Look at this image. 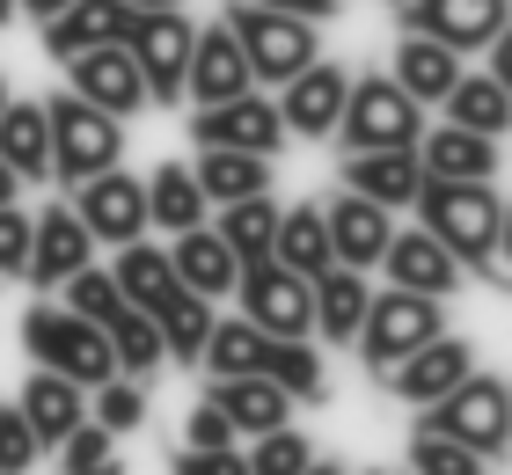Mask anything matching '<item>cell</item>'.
<instances>
[{
    "instance_id": "36",
    "label": "cell",
    "mask_w": 512,
    "mask_h": 475,
    "mask_svg": "<svg viewBox=\"0 0 512 475\" xmlns=\"http://www.w3.org/2000/svg\"><path fill=\"white\" fill-rule=\"evenodd\" d=\"M264 329H256L249 315H235V322H220L213 315V329H205V351H198V366L213 373V380H227V373H264Z\"/></svg>"
},
{
    "instance_id": "35",
    "label": "cell",
    "mask_w": 512,
    "mask_h": 475,
    "mask_svg": "<svg viewBox=\"0 0 512 475\" xmlns=\"http://www.w3.org/2000/svg\"><path fill=\"white\" fill-rule=\"evenodd\" d=\"M103 337H110V359H118V373H125V380H147L161 359H169V351H161L154 315H147V307H132V300L103 322Z\"/></svg>"
},
{
    "instance_id": "24",
    "label": "cell",
    "mask_w": 512,
    "mask_h": 475,
    "mask_svg": "<svg viewBox=\"0 0 512 475\" xmlns=\"http://www.w3.org/2000/svg\"><path fill=\"white\" fill-rule=\"evenodd\" d=\"M15 410L30 417L37 446H59V432H74V424L88 417V388H81V380H66V373H52V366H37Z\"/></svg>"
},
{
    "instance_id": "46",
    "label": "cell",
    "mask_w": 512,
    "mask_h": 475,
    "mask_svg": "<svg viewBox=\"0 0 512 475\" xmlns=\"http://www.w3.org/2000/svg\"><path fill=\"white\" fill-rule=\"evenodd\" d=\"M183 439H191L198 454H235V439H242V432L220 417V402H198V410H191V432H183Z\"/></svg>"
},
{
    "instance_id": "54",
    "label": "cell",
    "mask_w": 512,
    "mask_h": 475,
    "mask_svg": "<svg viewBox=\"0 0 512 475\" xmlns=\"http://www.w3.org/2000/svg\"><path fill=\"white\" fill-rule=\"evenodd\" d=\"M388 8H395V0H388Z\"/></svg>"
},
{
    "instance_id": "5",
    "label": "cell",
    "mask_w": 512,
    "mask_h": 475,
    "mask_svg": "<svg viewBox=\"0 0 512 475\" xmlns=\"http://www.w3.org/2000/svg\"><path fill=\"white\" fill-rule=\"evenodd\" d=\"M22 344H30V359H37V366H52V373H66V380H81V388H96V380L118 373L103 322L74 315V307H30V315H22Z\"/></svg>"
},
{
    "instance_id": "23",
    "label": "cell",
    "mask_w": 512,
    "mask_h": 475,
    "mask_svg": "<svg viewBox=\"0 0 512 475\" xmlns=\"http://www.w3.org/2000/svg\"><path fill=\"white\" fill-rule=\"evenodd\" d=\"M205 402H220V417L235 424V432H249V439L293 417V395L278 388L271 373H227V380H213V395H205Z\"/></svg>"
},
{
    "instance_id": "18",
    "label": "cell",
    "mask_w": 512,
    "mask_h": 475,
    "mask_svg": "<svg viewBox=\"0 0 512 475\" xmlns=\"http://www.w3.org/2000/svg\"><path fill=\"white\" fill-rule=\"evenodd\" d=\"M469 366H476V359H469V344L439 329L432 344H417L410 359H403V366H388L381 380H388V395H403L410 410H425V402H432V395H447V388H454V380L469 373Z\"/></svg>"
},
{
    "instance_id": "39",
    "label": "cell",
    "mask_w": 512,
    "mask_h": 475,
    "mask_svg": "<svg viewBox=\"0 0 512 475\" xmlns=\"http://www.w3.org/2000/svg\"><path fill=\"white\" fill-rule=\"evenodd\" d=\"M88 395H96V424H103V432L125 439V432H139V424H147V395H139V380H125V373L96 380Z\"/></svg>"
},
{
    "instance_id": "6",
    "label": "cell",
    "mask_w": 512,
    "mask_h": 475,
    "mask_svg": "<svg viewBox=\"0 0 512 475\" xmlns=\"http://www.w3.org/2000/svg\"><path fill=\"white\" fill-rule=\"evenodd\" d=\"M439 329H447V307H439L432 293H410V285H388V293L366 300V315H359V359L388 373V366H403L417 344H432Z\"/></svg>"
},
{
    "instance_id": "38",
    "label": "cell",
    "mask_w": 512,
    "mask_h": 475,
    "mask_svg": "<svg viewBox=\"0 0 512 475\" xmlns=\"http://www.w3.org/2000/svg\"><path fill=\"white\" fill-rule=\"evenodd\" d=\"M264 373H271L293 402H322V351H315L308 337H271V344H264Z\"/></svg>"
},
{
    "instance_id": "52",
    "label": "cell",
    "mask_w": 512,
    "mask_h": 475,
    "mask_svg": "<svg viewBox=\"0 0 512 475\" xmlns=\"http://www.w3.org/2000/svg\"><path fill=\"white\" fill-rule=\"evenodd\" d=\"M8 22H15V0H0V30H8Z\"/></svg>"
},
{
    "instance_id": "22",
    "label": "cell",
    "mask_w": 512,
    "mask_h": 475,
    "mask_svg": "<svg viewBox=\"0 0 512 475\" xmlns=\"http://www.w3.org/2000/svg\"><path fill=\"white\" fill-rule=\"evenodd\" d=\"M308 300H315V337H330V344H352L359 337V315H366V300H374V285H366V271L352 264H322L308 278Z\"/></svg>"
},
{
    "instance_id": "11",
    "label": "cell",
    "mask_w": 512,
    "mask_h": 475,
    "mask_svg": "<svg viewBox=\"0 0 512 475\" xmlns=\"http://www.w3.org/2000/svg\"><path fill=\"white\" fill-rule=\"evenodd\" d=\"M191 147H242V154H278L286 147V125H278L271 95H227V103H198L191 110Z\"/></svg>"
},
{
    "instance_id": "37",
    "label": "cell",
    "mask_w": 512,
    "mask_h": 475,
    "mask_svg": "<svg viewBox=\"0 0 512 475\" xmlns=\"http://www.w3.org/2000/svg\"><path fill=\"white\" fill-rule=\"evenodd\" d=\"M110 278H118V293H125L132 307H154V300L176 285V271H169V249H154L147 234L118 242V264H110Z\"/></svg>"
},
{
    "instance_id": "30",
    "label": "cell",
    "mask_w": 512,
    "mask_h": 475,
    "mask_svg": "<svg viewBox=\"0 0 512 475\" xmlns=\"http://www.w3.org/2000/svg\"><path fill=\"white\" fill-rule=\"evenodd\" d=\"M271 227H278V205H271V190L227 198V205H220V220H213V234L227 242V256H235V264H256V256H271Z\"/></svg>"
},
{
    "instance_id": "34",
    "label": "cell",
    "mask_w": 512,
    "mask_h": 475,
    "mask_svg": "<svg viewBox=\"0 0 512 475\" xmlns=\"http://www.w3.org/2000/svg\"><path fill=\"white\" fill-rule=\"evenodd\" d=\"M271 256L286 271L300 278H315L322 264H337L330 256V234H322V205H293V212H278V227H271Z\"/></svg>"
},
{
    "instance_id": "2",
    "label": "cell",
    "mask_w": 512,
    "mask_h": 475,
    "mask_svg": "<svg viewBox=\"0 0 512 475\" xmlns=\"http://www.w3.org/2000/svg\"><path fill=\"white\" fill-rule=\"evenodd\" d=\"M417 132H425V103L395 81V74H359L344 81V110L330 139L344 154H366V147H417Z\"/></svg>"
},
{
    "instance_id": "13",
    "label": "cell",
    "mask_w": 512,
    "mask_h": 475,
    "mask_svg": "<svg viewBox=\"0 0 512 475\" xmlns=\"http://www.w3.org/2000/svg\"><path fill=\"white\" fill-rule=\"evenodd\" d=\"M66 88L81 95V103H96L110 117H132V110H147V81H139V66L125 52V37L118 44H88V52L66 59Z\"/></svg>"
},
{
    "instance_id": "4",
    "label": "cell",
    "mask_w": 512,
    "mask_h": 475,
    "mask_svg": "<svg viewBox=\"0 0 512 475\" xmlns=\"http://www.w3.org/2000/svg\"><path fill=\"white\" fill-rule=\"evenodd\" d=\"M227 30H235L242 44V59H249V81H293L308 59H322V37H315V22H300V15H278V8H256V0H227Z\"/></svg>"
},
{
    "instance_id": "28",
    "label": "cell",
    "mask_w": 512,
    "mask_h": 475,
    "mask_svg": "<svg viewBox=\"0 0 512 475\" xmlns=\"http://www.w3.org/2000/svg\"><path fill=\"white\" fill-rule=\"evenodd\" d=\"M191 176L205 190V205L249 198V190H271V154H242V147H198Z\"/></svg>"
},
{
    "instance_id": "27",
    "label": "cell",
    "mask_w": 512,
    "mask_h": 475,
    "mask_svg": "<svg viewBox=\"0 0 512 475\" xmlns=\"http://www.w3.org/2000/svg\"><path fill=\"white\" fill-rule=\"evenodd\" d=\"M154 329H161V351H169L176 366H198V351H205V329H213V300L191 293V285H169L154 307Z\"/></svg>"
},
{
    "instance_id": "33",
    "label": "cell",
    "mask_w": 512,
    "mask_h": 475,
    "mask_svg": "<svg viewBox=\"0 0 512 475\" xmlns=\"http://www.w3.org/2000/svg\"><path fill=\"white\" fill-rule=\"evenodd\" d=\"M454 74H461V52H447V44L403 30V44H395V81H403L417 103H439V95L454 88Z\"/></svg>"
},
{
    "instance_id": "47",
    "label": "cell",
    "mask_w": 512,
    "mask_h": 475,
    "mask_svg": "<svg viewBox=\"0 0 512 475\" xmlns=\"http://www.w3.org/2000/svg\"><path fill=\"white\" fill-rule=\"evenodd\" d=\"M176 475H249L235 454H198V446H191V454H176Z\"/></svg>"
},
{
    "instance_id": "3",
    "label": "cell",
    "mask_w": 512,
    "mask_h": 475,
    "mask_svg": "<svg viewBox=\"0 0 512 475\" xmlns=\"http://www.w3.org/2000/svg\"><path fill=\"white\" fill-rule=\"evenodd\" d=\"M44 147H52V176L59 183H81V176L110 169V161H125V117L81 103V95L66 88V95L44 103Z\"/></svg>"
},
{
    "instance_id": "10",
    "label": "cell",
    "mask_w": 512,
    "mask_h": 475,
    "mask_svg": "<svg viewBox=\"0 0 512 475\" xmlns=\"http://www.w3.org/2000/svg\"><path fill=\"white\" fill-rule=\"evenodd\" d=\"M235 293H242V315L264 329V337H308V322H315L308 278L286 271L278 256H256V264H242V271H235Z\"/></svg>"
},
{
    "instance_id": "40",
    "label": "cell",
    "mask_w": 512,
    "mask_h": 475,
    "mask_svg": "<svg viewBox=\"0 0 512 475\" xmlns=\"http://www.w3.org/2000/svg\"><path fill=\"white\" fill-rule=\"evenodd\" d=\"M59 468H74V475H103V468H118V432H103V424H74V432H59Z\"/></svg>"
},
{
    "instance_id": "44",
    "label": "cell",
    "mask_w": 512,
    "mask_h": 475,
    "mask_svg": "<svg viewBox=\"0 0 512 475\" xmlns=\"http://www.w3.org/2000/svg\"><path fill=\"white\" fill-rule=\"evenodd\" d=\"M37 432H30V417L22 410H0V475H22V468H37Z\"/></svg>"
},
{
    "instance_id": "8",
    "label": "cell",
    "mask_w": 512,
    "mask_h": 475,
    "mask_svg": "<svg viewBox=\"0 0 512 475\" xmlns=\"http://www.w3.org/2000/svg\"><path fill=\"white\" fill-rule=\"evenodd\" d=\"M191 37H198V22H183V8L132 15L125 52H132V66H139V81H147V103H169V110H176L183 74H191Z\"/></svg>"
},
{
    "instance_id": "45",
    "label": "cell",
    "mask_w": 512,
    "mask_h": 475,
    "mask_svg": "<svg viewBox=\"0 0 512 475\" xmlns=\"http://www.w3.org/2000/svg\"><path fill=\"white\" fill-rule=\"evenodd\" d=\"M30 264V212H15V198L0 205V278H22Z\"/></svg>"
},
{
    "instance_id": "32",
    "label": "cell",
    "mask_w": 512,
    "mask_h": 475,
    "mask_svg": "<svg viewBox=\"0 0 512 475\" xmlns=\"http://www.w3.org/2000/svg\"><path fill=\"white\" fill-rule=\"evenodd\" d=\"M447 103V125H469V132H505V117H512V103H505V74L491 66V74H454V88L439 95Z\"/></svg>"
},
{
    "instance_id": "20",
    "label": "cell",
    "mask_w": 512,
    "mask_h": 475,
    "mask_svg": "<svg viewBox=\"0 0 512 475\" xmlns=\"http://www.w3.org/2000/svg\"><path fill=\"white\" fill-rule=\"evenodd\" d=\"M417 183H425V169H417V147H366V154H344V190H359V198H374L388 212H410Z\"/></svg>"
},
{
    "instance_id": "16",
    "label": "cell",
    "mask_w": 512,
    "mask_h": 475,
    "mask_svg": "<svg viewBox=\"0 0 512 475\" xmlns=\"http://www.w3.org/2000/svg\"><path fill=\"white\" fill-rule=\"evenodd\" d=\"M322 234H330V256H337V264L374 271L381 249H388V234H395V212L374 205V198H359V190H337V198L322 205Z\"/></svg>"
},
{
    "instance_id": "12",
    "label": "cell",
    "mask_w": 512,
    "mask_h": 475,
    "mask_svg": "<svg viewBox=\"0 0 512 475\" xmlns=\"http://www.w3.org/2000/svg\"><path fill=\"white\" fill-rule=\"evenodd\" d=\"M74 212H81V227L96 234V242L118 249V242H132V234H147V183L110 161V169L74 183Z\"/></svg>"
},
{
    "instance_id": "19",
    "label": "cell",
    "mask_w": 512,
    "mask_h": 475,
    "mask_svg": "<svg viewBox=\"0 0 512 475\" xmlns=\"http://www.w3.org/2000/svg\"><path fill=\"white\" fill-rule=\"evenodd\" d=\"M256 88L249 81V59H242V44L227 22H213V30H198L191 37V74H183V95L191 103H227V95H242Z\"/></svg>"
},
{
    "instance_id": "41",
    "label": "cell",
    "mask_w": 512,
    "mask_h": 475,
    "mask_svg": "<svg viewBox=\"0 0 512 475\" xmlns=\"http://www.w3.org/2000/svg\"><path fill=\"white\" fill-rule=\"evenodd\" d=\"M249 475H300V468H315V446L286 432V424H271V432H256V454L242 461Z\"/></svg>"
},
{
    "instance_id": "49",
    "label": "cell",
    "mask_w": 512,
    "mask_h": 475,
    "mask_svg": "<svg viewBox=\"0 0 512 475\" xmlns=\"http://www.w3.org/2000/svg\"><path fill=\"white\" fill-rule=\"evenodd\" d=\"M59 8H66V0H15V15H37V22H44V15H59Z\"/></svg>"
},
{
    "instance_id": "26",
    "label": "cell",
    "mask_w": 512,
    "mask_h": 475,
    "mask_svg": "<svg viewBox=\"0 0 512 475\" xmlns=\"http://www.w3.org/2000/svg\"><path fill=\"white\" fill-rule=\"evenodd\" d=\"M417 169L425 176H498V139L469 132V125L417 132Z\"/></svg>"
},
{
    "instance_id": "21",
    "label": "cell",
    "mask_w": 512,
    "mask_h": 475,
    "mask_svg": "<svg viewBox=\"0 0 512 475\" xmlns=\"http://www.w3.org/2000/svg\"><path fill=\"white\" fill-rule=\"evenodd\" d=\"M381 271H388L395 285H410V293H432V300H447L454 285L469 278V271H461L454 256H447V249H439L432 234H425V227H410V234H388V249H381Z\"/></svg>"
},
{
    "instance_id": "17",
    "label": "cell",
    "mask_w": 512,
    "mask_h": 475,
    "mask_svg": "<svg viewBox=\"0 0 512 475\" xmlns=\"http://www.w3.org/2000/svg\"><path fill=\"white\" fill-rule=\"evenodd\" d=\"M125 30H132L125 0H66L59 15L37 22V44H44V59H52V66H66L74 52H88V44H118Z\"/></svg>"
},
{
    "instance_id": "9",
    "label": "cell",
    "mask_w": 512,
    "mask_h": 475,
    "mask_svg": "<svg viewBox=\"0 0 512 475\" xmlns=\"http://www.w3.org/2000/svg\"><path fill=\"white\" fill-rule=\"evenodd\" d=\"M395 22L447 52H491L512 22V0H395Z\"/></svg>"
},
{
    "instance_id": "1",
    "label": "cell",
    "mask_w": 512,
    "mask_h": 475,
    "mask_svg": "<svg viewBox=\"0 0 512 475\" xmlns=\"http://www.w3.org/2000/svg\"><path fill=\"white\" fill-rule=\"evenodd\" d=\"M417 227L483 285H505V198L498 176H425L417 183Z\"/></svg>"
},
{
    "instance_id": "42",
    "label": "cell",
    "mask_w": 512,
    "mask_h": 475,
    "mask_svg": "<svg viewBox=\"0 0 512 475\" xmlns=\"http://www.w3.org/2000/svg\"><path fill=\"white\" fill-rule=\"evenodd\" d=\"M59 285H66V307H74V315H88V322H110V315H118V307H125L118 278H110V271H96V264L66 271Z\"/></svg>"
},
{
    "instance_id": "48",
    "label": "cell",
    "mask_w": 512,
    "mask_h": 475,
    "mask_svg": "<svg viewBox=\"0 0 512 475\" xmlns=\"http://www.w3.org/2000/svg\"><path fill=\"white\" fill-rule=\"evenodd\" d=\"M256 8H278V15H300V22H330L344 0H256Z\"/></svg>"
},
{
    "instance_id": "7",
    "label": "cell",
    "mask_w": 512,
    "mask_h": 475,
    "mask_svg": "<svg viewBox=\"0 0 512 475\" xmlns=\"http://www.w3.org/2000/svg\"><path fill=\"white\" fill-rule=\"evenodd\" d=\"M425 432H447V439L469 446V454H498L505 446V380L469 366L447 395L425 402Z\"/></svg>"
},
{
    "instance_id": "53",
    "label": "cell",
    "mask_w": 512,
    "mask_h": 475,
    "mask_svg": "<svg viewBox=\"0 0 512 475\" xmlns=\"http://www.w3.org/2000/svg\"><path fill=\"white\" fill-rule=\"evenodd\" d=\"M0 103H8V81H0Z\"/></svg>"
},
{
    "instance_id": "50",
    "label": "cell",
    "mask_w": 512,
    "mask_h": 475,
    "mask_svg": "<svg viewBox=\"0 0 512 475\" xmlns=\"http://www.w3.org/2000/svg\"><path fill=\"white\" fill-rule=\"evenodd\" d=\"M15 190H22V176L8 169V161H0V205H8V198H15Z\"/></svg>"
},
{
    "instance_id": "43",
    "label": "cell",
    "mask_w": 512,
    "mask_h": 475,
    "mask_svg": "<svg viewBox=\"0 0 512 475\" xmlns=\"http://www.w3.org/2000/svg\"><path fill=\"white\" fill-rule=\"evenodd\" d=\"M410 468H417V475H476V468H483V454H469L461 439L425 432V424H417V439H410Z\"/></svg>"
},
{
    "instance_id": "15",
    "label": "cell",
    "mask_w": 512,
    "mask_h": 475,
    "mask_svg": "<svg viewBox=\"0 0 512 475\" xmlns=\"http://www.w3.org/2000/svg\"><path fill=\"white\" fill-rule=\"evenodd\" d=\"M81 264H96V234L81 227V212L74 205L37 212V220H30V264H22V278H30L37 293H52V285L66 271H81Z\"/></svg>"
},
{
    "instance_id": "14",
    "label": "cell",
    "mask_w": 512,
    "mask_h": 475,
    "mask_svg": "<svg viewBox=\"0 0 512 475\" xmlns=\"http://www.w3.org/2000/svg\"><path fill=\"white\" fill-rule=\"evenodd\" d=\"M344 66H330V59H308L293 81H278V125H286L293 139H330V125H337V110H344Z\"/></svg>"
},
{
    "instance_id": "31",
    "label": "cell",
    "mask_w": 512,
    "mask_h": 475,
    "mask_svg": "<svg viewBox=\"0 0 512 475\" xmlns=\"http://www.w3.org/2000/svg\"><path fill=\"white\" fill-rule=\"evenodd\" d=\"M0 161H8L22 183L52 176V147H44V103H0Z\"/></svg>"
},
{
    "instance_id": "51",
    "label": "cell",
    "mask_w": 512,
    "mask_h": 475,
    "mask_svg": "<svg viewBox=\"0 0 512 475\" xmlns=\"http://www.w3.org/2000/svg\"><path fill=\"white\" fill-rule=\"evenodd\" d=\"M132 15H154V8H183V0H125Z\"/></svg>"
},
{
    "instance_id": "29",
    "label": "cell",
    "mask_w": 512,
    "mask_h": 475,
    "mask_svg": "<svg viewBox=\"0 0 512 475\" xmlns=\"http://www.w3.org/2000/svg\"><path fill=\"white\" fill-rule=\"evenodd\" d=\"M147 183V227H169V234H183V227H198L205 212V190H198V176L183 169V161H161L154 176H139Z\"/></svg>"
},
{
    "instance_id": "25",
    "label": "cell",
    "mask_w": 512,
    "mask_h": 475,
    "mask_svg": "<svg viewBox=\"0 0 512 475\" xmlns=\"http://www.w3.org/2000/svg\"><path fill=\"white\" fill-rule=\"evenodd\" d=\"M169 271H176V285H191V293H205V300H220V293H235V256H227V242L213 227H183L176 234V249H169Z\"/></svg>"
}]
</instances>
